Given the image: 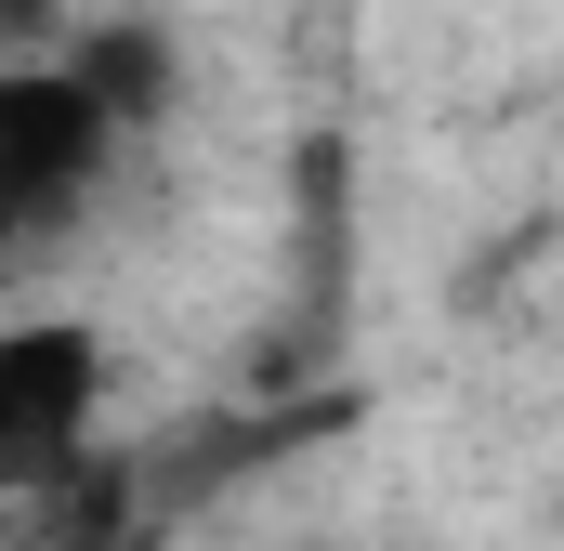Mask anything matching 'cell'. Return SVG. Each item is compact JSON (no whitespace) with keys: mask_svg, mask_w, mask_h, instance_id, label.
I'll list each match as a JSON object with an SVG mask.
<instances>
[{"mask_svg":"<svg viewBox=\"0 0 564 551\" xmlns=\"http://www.w3.org/2000/svg\"><path fill=\"white\" fill-rule=\"evenodd\" d=\"M106 420V342L79 315H26L0 328V473L13 486H66L79 446Z\"/></svg>","mask_w":564,"mask_h":551,"instance_id":"obj_2","label":"cell"},{"mask_svg":"<svg viewBox=\"0 0 564 551\" xmlns=\"http://www.w3.org/2000/svg\"><path fill=\"white\" fill-rule=\"evenodd\" d=\"M119 106L93 93V66L66 53H26V66H0V224H13V250H40V237H66L79 224V197L106 184V158H119Z\"/></svg>","mask_w":564,"mask_h":551,"instance_id":"obj_1","label":"cell"}]
</instances>
